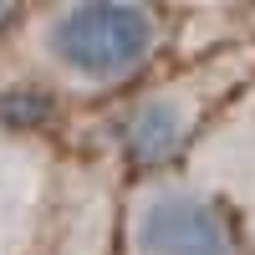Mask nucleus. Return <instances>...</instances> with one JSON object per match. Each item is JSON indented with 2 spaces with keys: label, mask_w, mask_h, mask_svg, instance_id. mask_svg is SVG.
<instances>
[{
  "label": "nucleus",
  "mask_w": 255,
  "mask_h": 255,
  "mask_svg": "<svg viewBox=\"0 0 255 255\" xmlns=\"http://www.w3.org/2000/svg\"><path fill=\"white\" fill-rule=\"evenodd\" d=\"M220 92H230V77L220 61H209L204 72H179V77L158 82V87L128 97L108 118L113 153L148 179L163 174L174 158L194 153V143L209 128L204 113H209V102H220Z\"/></svg>",
  "instance_id": "f03ea898"
},
{
  "label": "nucleus",
  "mask_w": 255,
  "mask_h": 255,
  "mask_svg": "<svg viewBox=\"0 0 255 255\" xmlns=\"http://www.w3.org/2000/svg\"><path fill=\"white\" fill-rule=\"evenodd\" d=\"M153 5H56L36 20V67L72 92H118L158 56Z\"/></svg>",
  "instance_id": "f257e3e1"
},
{
  "label": "nucleus",
  "mask_w": 255,
  "mask_h": 255,
  "mask_svg": "<svg viewBox=\"0 0 255 255\" xmlns=\"http://www.w3.org/2000/svg\"><path fill=\"white\" fill-rule=\"evenodd\" d=\"M128 255H255L230 209L189 174L138 179L123 215Z\"/></svg>",
  "instance_id": "7ed1b4c3"
},
{
  "label": "nucleus",
  "mask_w": 255,
  "mask_h": 255,
  "mask_svg": "<svg viewBox=\"0 0 255 255\" xmlns=\"http://www.w3.org/2000/svg\"><path fill=\"white\" fill-rule=\"evenodd\" d=\"M46 148L0 128V255H31L46 209Z\"/></svg>",
  "instance_id": "39448f33"
},
{
  "label": "nucleus",
  "mask_w": 255,
  "mask_h": 255,
  "mask_svg": "<svg viewBox=\"0 0 255 255\" xmlns=\"http://www.w3.org/2000/svg\"><path fill=\"white\" fill-rule=\"evenodd\" d=\"M51 113H56L51 87H0V128H10V133L31 138Z\"/></svg>",
  "instance_id": "423d86ee"
},
{
  "label": "nucleus",
  "mask_w": 255,
  "mask_h": 255,
  "mask_svg": "<svg viewBox=\"0 0 255 255\" xmlns=\"http://www.w3.org/2000/svg\"><path fill=\"white\" fill-rule=\"evenodd\" d=\"M189 179H199L230 209L245 245L255 250V82L235 87V97L209 118L189 153Z\"/></svg>",
  "instance_id": "20e7f679"
},
{
  "label": "nucleus",
  "mask_w": 255,
  "mask_h": 255,
  "mask_svg": "<svg viewBox=\"0 0 255 255\" xmlns=\"http://www.w3.org/2000/svg\"><path fill=\"white\" fill-rule=\"evenodd\" d=\"M15 15H20V5H0V31H5V26H10Z\"/></svg>",
  "instance_id": "0eeeda50"
}]
</instances>
